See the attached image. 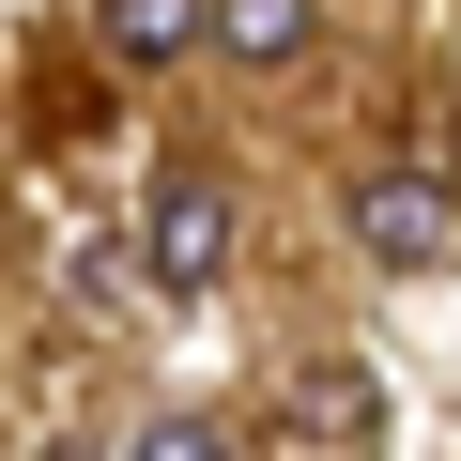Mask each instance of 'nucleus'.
I'll use <instances>...</instances> for the list:
<instances>
[{
  "mask_svg": "<svg viewBox=\"0 0 461 461\" xmlns=\"http://www.w3.org/2000/svg\"><path fill=\"white\" fill-rule=\"evenodd\" d=\"M123 461H230V430H215V415H200V400H185V415H154V430H139V446H123Z\"/></svg>",
  "mask_w": 461,
  "mask_h": 461,
  "instance_id": "obj_5",
  "label": "nucleus"
},
{
  "mask_svg": "<svg viewBox=\"0 0 461 461\" xmlns=\"http://www.w3.org/2000/svg\"><path fill=\"white\" fill-rule=\"evenodd\" d=\"M200 47L215 62H293L308 47V0H200Z\"/></svg>",
  "mask_w": 461,
  "mask_h": 461,
  "instance_id": "obj_3",
  "label": "nucleus"
},
{
  "mask_svg": "<svg viewBox=\"0 0 461 461\" xmlns=\"http://www.w3.org/2000/svg\"><path fill=\"white\" fill-rule=\"evenodd\" d=\"M139 277H154L169 308H200V293L230 277V185H215V169H169V185H154V215H139Z\"/></svg>",
  "mask_w": 461,
  "mask_h": 461,
  "instance_id": "obj_1",
  "label": "nucleus"
},
{
  "mask_svg": "<svg viewBox=\"0 0 461 461\" xmlns=\"http://www.w3.org/2000/svg\"><path fill=\"white\" fill-rule=\"evenodd\" d=\"M354 247H369L384 277H430V262L461 247V200H446L430 169H369V185H354Z\"/></svg>",
  "mask_w": 461,
  "mask_h": 461,
  "instance_id": "obj_2",
  "label": "nucleus"
},
{
  "mask_svg": "<svg viewBox=\"0 0 461 461\" xmlns=\"http://www.w3.org/2000/svg\"><path fill=\"white\" fill-rule=\"evenodd\" d=\"M93 16H108V47H123V62H169V47L200 32V0H93Z\"/></svg>",
  "mask_w": 461,
  "mask_h": 461,
  "instance_id": "obj_4",
  "label": "nucleus"
}]
</instances>
